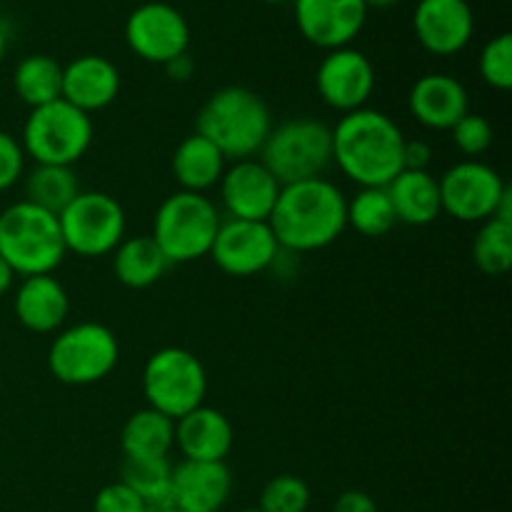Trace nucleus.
Segmentation results:
<instances>
[{
	"mask_svg": "<svg viewBox=\"0 0 512 512\" xmlns=\"http://www.w3.org/2000/svg\"><path fill=\"white\" fill-rule=\"evenodd\" d=\"M93 512H148V503L123 480H115L98 490L93 500Z\"/></svg>",
	"mask_w": 512,
	"mask_h": 512,
	"instance_id": "obj_35",
	"label": "nucleus"
},
{
	"mask_svg": "<svg viewBox=\"0 0 512 512\" xmlns=\"http://www.w3.org/2000/svg\"><path fill=\"white\" fill-rule=\"evenodd\" d=\"M120 448L125 458H170L175 448V420L153 408L138 410L125 420Z\"/></svg>",
	"mask_w": 512,
	"mask_h": 512,
	"instance_id": "obj_26",
	"label": "nucleus"
},
{
	"mask_svg": "<svg viewBox=\"0 0 512 512\" xmlns=\"http://www.w3.org/2000/svg\"><path fill=\"white\" fill-rule=\"evenodd\" d=\"M13 90L30 110L63 95V65L50 55H28L15 65Z\"/></svg>",
	"mask_w": 512,
	"mask_h": 512,
	"instance_id": "obj_27",
	"label": "nucleus"
},
{
	"mask_svg": "<svg viewBox=\"0 0 512 512\" xmlns=\"http://www.w3.org/2000/svg\"><path fill=\"white\" fill-rule=\"evenodd\" d=\"M345 203L343 190L328 178L283 185L268 220L280 250L300 255L333 245L348 228Z\"/></svg>",
	"mask_w": 512,
	"mask_h": 512,
	"instance_id": "obj_1",
	"label": "nucleus"
},
{
	"mask_svg": "<svg viewBox=\"0 0 512 512\" xmlns=\"http://www.w3.org/2000/svg\"><path fill=\"white\" fill-rule=\"evenodd\" d=\"M345 220L363 238H383L398 225L385 188H360L345 203Z\"/></svg>",
	"mask_w": 512,
	"mask_h": 512,
	"instance_id": "obj_29",
	"label": "nucleus"
},
{
	"mask_svg": "<svg viewBox=\"0 0 512 512\" xmlns=\"http://www.w3.org/2000/svg\"><path fill=\"white\" fill-rule=\"evenodd\" d=\"M433 163V145L428 140H408L403 145V170H428Z\"/></svg>",
	"mask_w": 512,
	"mask_h": 512,
	"instance_id": "obj_37",
	"label": "nucleus"
},
{
	"mask_svg": "<svg viewBox=\"0 0 512 512\" xmlns=\"http://www.w3.org/2000/svg\"><path fill=\"white\" fill-rule=\"evenodd\" d=\"M388 198L393 203L395 218L403 225L423 228L438 220L443 213L440 205L438 178L430 170H400L388 185Z\"/></svg>",
	"mask_w": 512,
	"mask_h": 512,
	"instance_id": "obj_23",
	"label": "nucleus"
},
{
	"mask_svg": "<svg viewBox=\"0 0 512 512\" xmlns=\"http://www.w3.org/2000/svg\"><path fill=\"white\" fill-rule=\"evenodd\" d=\"M113 275L120 285L130 290H145L168 273L170 263L153 240V235H125L123 243L113 250Z\"/></svg>",
	"mask_w": 512,
	"mask_h": 512,
	"instance_id": "obj_25",
	"label": "nucleus"
},
{
	"mask_svg": "<svg viewBox=\"0 0 512 512\" xmlns=\"http://www.w3.org/2000/svg\"><path fill=\"white\" fill-rule=\"evenodd\" d=\"M280 245L268 223L228 218L220 223L210 258L230 278H253L275 265Z\"/></svg>",
	"mask_w": 512,
	"mask_h": 512,
	"instance_id": "obj_12",
	"label": "nucleus"
},
{
	"mask_svg": "<svg viewBox=\"0 0 512 512\" xmlns=\"http://www.w3.org/2000/svg\"><path fill=\"white\" fill-rule=\"evenodd\" d=\"M295 23L318 48H345L363 30L368 8L363 0H293Z\"/></svg>",
	"mask_w": 512,
	"mask_h": 512,
	"instance_id": "obj_16",
	"label": "nucleus"
},
{
	"mask_svg": "<svg viewBox=\"0 0 512 512\" xmlns=\"http://www.w3.org/2000/svg\"><path fill=\"white\" fill-rule=\"evenodd\" d=\"M78 193L80 185L73 168H63V165H35L25 175L23 200H28V203L38 205V208L48 210L53 215L63 213Z\"/></svg>",
	"mask_w": 512,
	"mask_h": 512,
	"instance_id": "obj_28",
	"label": "nucleus"
},
{
	"mask_svg": "<svg viewBox=\"0 0 512 512\" xmlns=\"http://www.w3.org/2000/svg\"><path fill=\"white\" fill-rule=\"evenodd\" d=\"M65 250L80 258L110 255L125 238L123 205L103 190H80L73 203L58 215Z\"/></svg>",
	"mask_w": 512,
	"mask_h": 512,
	"instance_id": "obj_10",
	"label": "nucleus"
},
{
	"mask_svg": "<svg viewBox=\"0 0 512 512\" xmlns=\"http://www.w3.org/2000/svg\"><path fill=\"white\" fill-rule=\"evenodd\" d=\"M408 105L413 118L428 130H450L470 113L468 90L448 73H428L415 80Z\"/></svg>",
	"mask_w": 512,
	"mask_h": 512,
	"instance_id": "obj_19",
	"label": "nucleus"
},
{
	"mask_svg": "<svg viewBox=\"0 0 512 512\" xmlns=\"http://www.w3.org/2000/svg\"><path fill=\"white\" fill-rule=\"evenodd\" d=\"M120 360V345L103 323H75L58 330L48 350V368L63 385L85 388L108 378Z\"/></svg>",
	"mask_w": 512,
	"mask_h": 512,
	"instance_id": "obj_9",
	"label": "nucleus"
},
{
	"mask_svg": "<svg viewBox=\"0 0 512 512\" xmlns=\"http://www.w3.org/2000/svg\"><path fill=\"white\" fill-rule=\"evenodd\" d=\"M470 253L480 273L505 275L512 268V225L495 218L480 223Z\"/></svg>",
	"mask_w": 512,
	"mask_h": 512,
	"instance_id": "obj_30",
	"label": "nucleus"
},
{
	"mask_svg": "<svg viewBox=\"0 0 512 512\" xmlns=\"http://www.w3.org/2000/svg\"><path fill=\"white\" fill-rule=\"evenodd\" d=\"M480 75L495 90L512 88V35L503 33L488 40L480 50Z\"/></svg>",
	"mask_w": 512,
	"mask_h": 512,
	"instance_id": "obj_33",
	"label": "nucleus"
},
{
	"mask_svg": "<svg viewBox=\"0 0 512 512\" xmlns=\"http://www.w3.org/2000/svg\"><path fill=\"white\" fill-rule=\"evenodd\" d=\"M263 3H290V0H263Z\"/></svg>",
	"mask_w": 512,
	"mask_h": 512,
	"instance_id": "obj_45",
	"label": "nucleus"
},
{
	"mask_svg": "<svg viewBox=\"0 0 512 512\" xmlns=\"http://www.w3.org/2000/svg\"><path fill=\"white\" fill-rule=\"evenodd\" d=\"M258 508L263 512H308V483L298 475H275L273 480L265 483Z\"/></svg>",
	"mask_w": 512,
	"mask_h": 512,
	"instance_id": "obj_32",
	"label": "nucleus"
},
{
	"mask_svg": "<svg viewBox=\"0 0 512 512\" xmlns=\"http://www.w3.org/2000/svg\"><path fill=\"white\" fill-rule=\"evenodd\" d=\"M220 223V210L208 195L178 190L158 205L150 235L170 265L195 263L210 255Z\"/></svg>",
	"mask_w": 512,
	"mask_h": 512,
	"instance_id": "obj_5",
	"label": "nucleus"
},
{
	"mask_svg": "<svg viewBox=\"0 0 512 512\" xmlns=\"http://www.w3.org/2000/svg\"><path fill=\"white\" fill-rule=\"evenodd\" d=\"M225 168H228L225 155L198 133H190L188 138L180 140L178 148L173 150V158H170L175 183L188 193L205 195L210 188H218Z\"/></svg>",
	"mask_w": 512,
	"mask_h": 512,
	"instance_id": "obj_24",
	"label": "nucleus"
},
{
	"mask_svg": "<svg viewBox=\"0 0 512 512\" xmlns=\"http://www.w3.org/2000/svg\"><path fill=\"white\" fill-rule=\"evenodd\" d=\"M365 8H388V5H395L398 0H363Z\"/></svg>",
	"mask_w": 512,
	"mask_h": 512,
	"instance_id": "obj_42",
	"label": "nucleus"
},
{
	"mask_svg": "<svg viewBox=\"0 0 512 512\" xmlns=\"http://www.w3.org/2000/svg\"><path fill=\"white\" fill-rule=\"evenodd\" d=\"M163 68H165V73H168L173 80H178V83L193 78V73H195V65H193V60H190L188 53L178 55V58H173L170 63H165Z\"/></svg>",
	"mask_w": 512,
	"mask_h": 512,
	"instance_id": "obj_39",
	"label": "nucleus"
},
{
	"mask_svg": "<svg viewBox=\"0 0 512 512\" xmlns=\"http://www.w3.org/2000/svg\"><path fill=\"white\" fill-rule=\"evenodd\" d=\"M65 253L58 215L28 200H15L0 213V258L15 275L30 278L55 273Z\"/></svg>",
	"mask_w": 512,
	"mask_h": 512,
	"instance_id": "obj_4",
	"label": "nucleus"
},
{
	"mask_svg": "<svg viewBox=\"0 0 512 512\" xmlns=\"http://www.w3.org/2000/svg\"><path fill=\"white\" fill-rule=\"evenodd\" d=\"M3 58H5V30L3 25H0V63H3Z\"/></svg>",
	"mask_w": 512,
	"mask_h": 512,
	"instance_id": "obj_43",
	"label": "nucleus"
},
{
	"mask_svg": "<svg viewBox=\"0 0 512 512\" xmlns=\"http://www.w3.org/2000/svg\"><path fill=\"white\" fill-rule=\"evenodd\" d=\"M125 43L145 63H170L188 53L190 25L178 8L168 3H143L128 15Z\"/></svg>",
	"mask_w": 512,
	"mask_h": 512,
	"instance_id": "obj_13",
	"label": "nucleus"
},
{
	"mask_svg": "<svg viewBox=\"0 0 512 512\" xmlns=\"http://www.w3.org/2000/svg\"><path fill=\"white\" fill-rule=\"evenodd\" d=\"M238 512H263L260 508H243V510H238Z\"/></svg>",
	"mask_w": 512,
	"mask_h": 512,
	"instance_id": "obj_44",
	"label": "nucleus"
},
{
	"mask_svg": "<svg viewBox=\"0 0 512 512\" xmlns=\"http://www.w3.org/2000/svg\"><path fill=\"white\" fill-rule=\"evenodd\" d=\"M15 278H18V275L13 273V268H10V265L0 258V298H3L10 288H13Z\"/></svg>",
	"mask_w": 512,
	"mask_h": 512,
	"instance_id": "obj_40",
	"label": "nucleus"
},
{
	"mask_svg": "<svg viewBox=\"0 0 512 512\" xmlns=\"http://www.w3.org/2000/svg\"><path fill=\"white\" fill-rule=\"evenodd\" d=\"M258 155L280 185L323 178L333 165V130L315 118L285 120L273 125Z\"/></svg>",
	"mask_w": 512,
	"mask_h": 512,
	"instance_id": "obj_6",
	"label": "nucleus"
},
{
	"mask_svg": "<svg viewBox=\"0 0 512 512\" xmlns=\"http://www.w3.org/2000/svg\"><path fill=\"white\" fill-rule=\"evenodd\" d=\"M218 188L228 218L268 223L283 185L258 158H248L228 165Z\"/></svg>",
	"mask_w": 512,
	"mask_h": 512,
	"instance_id": "obj_15",
	"label": "nucleus"
},
{
	"mask_svg": "<svg viewBox=\"0 0 512 512\" xmlns=\"http://www.w3.org/2000/svg\"><path fill=\"white\" fill-rule=\"evenodd\" d=\"M233 475L225 463L183 460L173 465L170 500L188 512H218L228 503Z\"/></svg>",
	"mask_w": 512,
	"mask_h": 512,
	"instance_id": "obj_18",
	"label": "nucleus"
},
{
	"mask_svg": "<svg viewBox=\"0 0 512 512\" xmlns=\"http://www.w3.org/2000/svg\"><path fill=\"white\" fill-rule=\"evenodd\" d=\"M25 175V153L18 138L0 130V193L13 188Z\"/></svg>",
	"mask_w": 512,
	"mask_h": 512,
	"instance_id": "obj_36",
	"label": "nucleus"
},
{
	"mask_svg": "<svg viewBox=\"0 0 512 512\" xmlns=\"http://www.w3.org/2000/svg\"><path fill=\"white\" fill-rule=\"evenodd\" d=\"M208 393V373L195 353L185 348H160L145 360L143 398L148 408L178 420L200 408Z\"/></svg>",
	"mask_w": 512,
	"mask_h": 512,
	"instance_id": "obj_8",
	"label": "nucleus"
},
{
	"mask_svg": "<svg viewBox=\"0 0 512 512\" xmlns=\"http://www.w3.org/2000/svg\"><path fill=\"white\" fill-rule=\"evenodd\" d=\"M453 135V143L460 153L468 160L480 158L490 150L493 145V125L488 123V118L478 113H468L458 120V123L450 128Z\"/></svg>",
	"mask_w": 512,
	"mask_h": 512,
	"instance_id": "obj_34",
	"label": "nucleus"
},
{
	"mask_svg": "<svg viewBox=\"0 0 512 512\" xmlns=\"http://www.w3.org/2000/svg\"><path fill=\"white\" fill-rule=\"evenodd\" d=\"M233 443V423L218 408H208L203 403L200 408L175 420V448L183 453V460L225 463Z\"/></svg>",
	"mask_w": 512,
	"mask_h": 512,
	"instance_id": "obj_21",
	"label": "nucleus"
},
{
	"mask_svg": "<svg viewBox=\"0 0 512 512\" xmlns=\"http://www.w3.org/2000/svg\"><path fill=\"white\" fill-rule=\"evenodd\" d=\"M120 480L133 488L148 505L170 500V480H173V463L170 458H125Z\"/></svg>",
	"mask_w": 512,
	"mask_h": 512,
	"instance_id": "obj_31",
	"label": "nucleus"
},
{
	"mask_svg": "<svg viewBox=\"0 0 512 512\" xmlns=\"http://www.w3.org/2000/svg\"><path fill=\"white\" fill-rule=\"evenodd\" d=\"M273 130L268 103L243 85L215 90L195 115V133L215 145L225 160H248L260 153Z\"/></svg>",
	"mask_w": 512,
	"mask_h": 512,
	"instance_id": "obj_3",
	"label": "nucleus"
},
{
	"mask_svg": "<svg viewBox=\"0 0 512 512\" xmlns=\"http://www.w3.org/2000/svg\"><path fill=\"white\" fill-rule=\"evenodd\" d=\"M333 130V163L358 188H385L403 170L405 135L375 108L345 113Z\"/></svg>",
	"mask_w": 512,
	"mask_h": 512,
	"instance_id": "obj_2",
	"label": "nucleus"
},
{
	"mask_svg": "<svg viewBox=\"0 0 512 512\" xmlns=\"http://www.w3.org/2000/svg\"><path fill=\"white\" fill-rule=\"evenodd\" d=\"M20 145L25 158H33L35 165L73 168L93 145V118L58 98L30 110Z\"/></svg>",
	"mask_w": 512,
	"mask_h": 512,
	"instance_id": "obj_7",
	"label": "nucleus"
},
{
	"mask_svg": "<svg viewBox=\"0 0 512 512\" xmlns=\"http://www.w3.org/2000/svg\"><path fill=\"white\" fill-rule=\"evenodd\" d=\"M315 88L328 108L343 115L353 113L373 98L375 68L368 55L350 45L328 50L315 73Z\"/></svg>",
	"mask_w": 512,
	"mask_h": 512,
	"instance_id": "obj_14",
	"label": "nucleus"
},
{
	"mask_svg": "<svg viewBox=\"0 0 512 512\" xmlns=\"http://www.w3.org/2000/svg\"><path fill=\"white\" fill-rule=\"evenodd\" d=\"M148 512H188V510L178 508V505H175L173 500H165V503H155V505H148Z\"/></svg>",
	"mask_w": 512,
	"mask_h": 512,
	"instance_id": "obj_41",
	"label": "nucleus"
},
{
	"mask_svg": "<svg viewBox=\"0 0 512 512\" xmlns=\"http://www.w3.org/2000/svg\"><path fill=\"white\" fill-rule=\"evenodd\" d=\"M120 93V73L103 55H80L63 65L60 98L83 113H98L115 103Z\"/></svg>",
	"mask_w": 512,
	"mask_h": 512,
	"instance_id": "obj_22",
	"label": "nucleus"
},
{
	"mask_svg": "<svg viewBox=\"0 0 512 512\" xmlns=\"http://www.w3.org/2000/svg\"><path fill=\"white\" fill-rule=\"evenodd\" d=\"M443 213L460 223H485L495 215L508 183L495 168L480 160L455 163L438 178Z\"/></svg>",
	"mask_w": 512,
	"mask_h": 512,
	"instance_id": "obj_11",
	"label": "nucleus"
},
{
	"mask_svg": "<svg viewBox=\"0 0 512 512\" xmlns=\"http://www.w3.org/2000/svg\"><path fill=\"white\" fill-rule=\"evenodd\" d=\"M413 28L428 53L448 58L470 43L475 18L468 0H420L413 15Z\"/></svg>",
	"mask_w": 512,
	"mask_h": 512,
	"instance_id": "obj_17",
	"label": "nucleus"
},
{
	"mask_svg": "<svg viewBox=\"0 0 512 512\" xmlns=\"http://www.w3.org/2000/svg\"><path fill=\"white\" fill-rule=\"evenodd\" d=\"M333 512H378V505L365 490H345L335 498Z\"/></svg>",
	"mask_w": 512,
	"mask_h": 512,
	"instance_id": "obj_38",
	"label": "nucleus"
},
{
	"mask_svg": "<svg viewBox=\"0 0 512 512\" xmlns=\"http://www.w3.org/2000/svg\"><path fill=\"white\" fill-rule=\"evenodd\" d=\"M13 310L18 323L30 333H58L70 315V295L53 273L30 275L15 290Z\"/></svg>",
	"mask_w": 512,
	"mask_h": 512,
	"instance_id": "obj_20",
	"label": "nucleus"
}]
</instances>
